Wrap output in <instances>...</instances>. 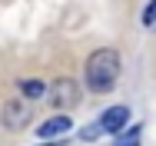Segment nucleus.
I'll return each instance as SVG.
<instances>
[{
	"mask_svg": "<svg viewBox=\"0 0 156 146\" xmlns=\"http://www.w3.org/2000/svg\"><path fill=\"white\" fill-rule=\"evenodd\" d=\"M140 133H143V130H140V126H133V130L116 133V140H120V143H136V140H140Z\"/></svg>",
	"mask_w": 156,
	"mask_h": 146,
	"instance_id": "obj_7",
	"label": "nucleus"
},
{
	"mask_svg": "<svg viewBox=\"0 0 156 146\" xmlns=\"http://www.w3.org/2000/svg\"><path fill=\"white\" fill-rule=\"evenodd\" d=\"M30 119V103L27 100H10L3 106V126L7 130H23Z\"/></svg>",
	"mask_w": 156,
	"mask_h": 146,
	"instance_id": "obj_3",
	"label": "nucleus"
},
{
	"mask_svg": "<svg viewBox=\"0 0 156 146\" xmlns=\"http://www.w3.org/2000/svg\"><path fill=\"white\" fill-rule=\"evenodd\" d=\"M143 23L150 27V23H156V0H150L146 3V10H143Z\"/></svg>",
	"mask_w": 156,
	"mask_h": 146,
	"instance_id": "obj_8",
	"label": "nucleus"
},
{
	"mask_svg": "<svg viewBox=\"0 0 156 146\" xmlns=\"http://www.w3.org/2000/svg\"><path fill=\"white\" fill-rule=\"evenodd\" d=\"M47 100H50L57 110H73V106L80 103V87H76V80H70V77L53 80L50 90H47Z\"/></svg>",
	"mask_w": 156,
	"mask_h": 146,
	"instance_id": "obj_2",
	"label": "nucleus"
},
{
	"mask_svg": "<svg viewBox=\"0 0 156 146\" xmlns=\"http://www.w3.org/2000/svg\"><path fill=\"white\" fill-rule=\"evenodd\" d=\"M20 90H23V96H27V100H37V96H47V87H43L40 80H23V83H20Z\"/></svg>",
	"mask_w": 156,
	"mask_h": 146,
	"instance_id": "obj_6",
	"label": "nucleus"
},
{
	"mask_svg": "<svg viewBox=\"0 0 156 146\" xmlns=\"http://www.w3.org/2000/svg\"><path fill=\"white\" fill-rule=\"evenodd\" d=\"M70 126H73V119H66L60 113V116H50L47 123H40V126H37V136H40V140H53V136L70 133Z\"/></svg>",
	"mask_w": 156,
	"mask_h": 146,
	"instance_id": "obj_5",
	"label": "nucleus"
},
{
	"mask_svg": "<svg viewBox=\"0 0 156 146\" xmlns=\"http://www.w3.org/2000/svg\"><path fill=\"white\" fill-rule=\"evenodd\" d=\"M100 133H103V123H96V126H87V130H83L80 136H83V140H96Z\"/></svg>",
	"mask_w": 156,
	"mask_h": 146,
	"instance_id": "obj_9",
	"label": "nucleus"
},
{
	"mask_svg": "<svg viewBox=\"0 0 156 146\" xmlns=\"http://www.w3.org/2000/svg\"><path fill=\"white\" fill-rule=\"evenodd\" d=\"M83 77H87V90L90 93H110L120 80V53L113 47H100L87 57L83 66Z\"/></svg>",
	"mask_w": 156,
	"mask_h": 146,
	"instance_id": "obj_1",
	"label": "nucleus"
},
{
	"mask_svg": "<svg viewBox=\"0 0 156 146\" xmlns=\"http://www.w3.org/2000/svg\"><path fill=\"white\" fill-rule=\"evenodd\" d=\"M100 123H103V133H123L126 123H129V106H110V110H103V116H100Z\"/></svg>",
	"mask_w": 156,
	"mask_h": 146,
	"instance_id": "obj_4",
	"label": "nucleus"
}]
</instances>
